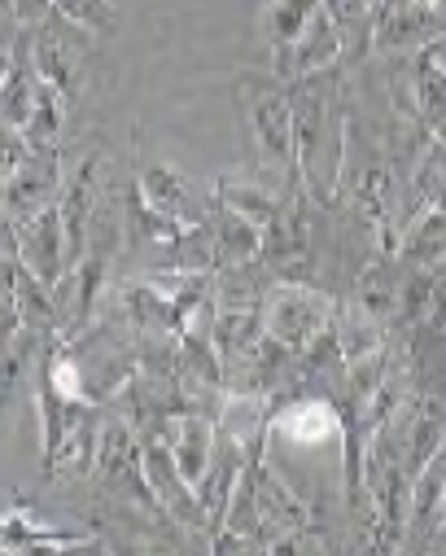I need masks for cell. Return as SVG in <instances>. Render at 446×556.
Returning a JSON list of instances; mask_svg holds the SVG:
<instances>
[{"label":"cell","instance_id":"obj_1","mask_svg":"<svg viewBox=\"0 0 446 556\" xmlns=\"http://www.w3.org/2000/svg\"><path fill=\"white\" fill-rule=\"evenodd\" d=\"M293 101V146H297V172H303L311 202H333L346 172V131L351 118L342 110V79L337 66L289 84Z\"/></svg>","mask_w":446,"mask_h":556},{"label":"cell","instance_id":"obj_2","mask_svg":"<svg viewBox=\"0 0 446 556\" xmlns=\"http://www.w3.org/2000/svg\"><path fill=\"white\" fill-rule=\"evenodd\" d=\"M241 92V114L250 127V146H254V163L258 176L271 193H289L303 185V172H297V146H293V101H289V84L284 79H263L250 75L237 84ZM307 189V185H303Z\"/></svg>","mask_w":446,"mask_h":556},{"label":"cell","instance_id":"obj_3","mask_svg":"<svg viewBox=\"0 0 446 556\" xmlns=\"http://www.w3.org/2000/svg\"><path fill=\"white\" fill-rule=\"evenodd\" d=\"M337 320V307L329 294H320L307 281H276L263 294V329L289 351H311Z\"/></svg>","mask_w":446,"mask_h":556},{"label":"cell","instance_id":"obj_4","mask_svg":"<svg viewBox=\"0 0 446 556\" xmlns=\"http://www.w3.org/2000/svg\"><path fill=\"white\" fill-rule=\"evenodd\" d=\"M62 154L58 146H31L27 159L5 172V224H27L62 202Z\"/></svg>","mask_w":446,"mask_h":556},{"label":"cell","instance_id":"obj_5","mask_svg":"<svg viewBox=\"0 0 446 556\" xmlns=\"http://www.w3.org/2000/svg\"><path fill=\"white\" fill-rule=\"evenodd\" d=\"M136 189L140 198L154 206L158 215H167L171 224L180 228H197V224H211L215 206H219V193L211 189H197L184 172L167 167V163H136Z\"/></svg>","mask_w":446,"mask_h":556},{"label":"cell","instance_id":"obj_6","mask_svg":"<svg viewBox=\"0 0 446 556\" xmlns=\"http://www.w3.org/2000/svg\"><path fill=\"white\" fill-rule=\"evenodd\" d=\"M10 241H14V250L23 254V263L40 276V281L53 294H62V281H71V271H75L66 224H62V206H49L27 224H10Z\"/></svg>","mask_w":446,"mask_h":556},{"label":"cell","instance_id":"obj_7","mask_svg":"<svg viewBox=\"0 0 446 556\" xmlns=\"http://www.w3.org/2000/svg\"><path fill=\"white\" fill-rule=\"evenodd\" d=\"M75 27L58 14H49L40 27H36V66L40 75L71 101L79 92V66H84V53L75 49Z\"/></svg>","mask_w":446,"mask_h":556},{"label":"cell","instance_id":"obj_8","mask_svg":"<svg viewBox=\"0 0 446 556\" xmlns=\"http://www.w3.org/2000/svg\"><path fill=\"white\" fill-rule=\"evenodd\" d=\"M411 105L429 131L446 123V36H433L420 45L411 66Z\"/></svg>","mask_w":446,"mask_h":556},{"label":"cell","instance_id":"obj_9","mask_svg":"<svg viewBox=\"0 0 446 556\" xmlns=\"http://www.w3.org/2000/svg\"><path fill=\"white\" fill-rule=\"evenodd\" d=\"M368 23H372V45L381 49L424 45L429 5L424 0H368Z\"/></svg>","mask_w":446,"mask_h":556},{"label":"cell","instance_id":"obj_10","mask_svg":"<svg viewBox=\"0 0 446 556\" xmlns=\"http://www.w3.org/2000/svg\"><path fill=\"white\" fill-rule=\"evenodd\" d=\"M211 228H215V271L245 267V263L263 258V224L245 219L241 211L219 202L215 215H211Z\"/></svg>","mask_w":446,"mask_h":556},{"label":"cell","instance_id":"obj_11","mask_svg":"<svg viewBox=\"0 0 446 556\" xmlns=\"http://www.w3.org/2000/svg\"><path fill=\"white\" fill-rule=\"evenodd\" d=\"M71 552V547H105L101 534H62L49 526H36L27 504H14L5 513V552Z\"/></svg>","mask_w":446,"mask_h":556},{"label":"cell","instance_id":"obj_12","mask_svg":"<svg viewBox=\"0 0 446 556\" xmlns=\"http://www.w3.org/2000/svg\"><path fill=\"white\" fill-rule=\"evenodd\" d=\"M320 10H324V0H267L263 14H258V27H263L271 53L293 49L307 36V27L320 18Z\"/></svg>","mask_w":446,"mask_h":556},{"label":"cell","instance_id":"obj_13","mask_svg":"<svg viewBox=\"0 0 446 556\" xmlns=\"http://www.w3.org/2000/svg\"><path fill=\"white\" fill-rule=\"evenodd\" d=\"M398 254L411 267H437L446 258V211H416L398 237Z\"/></svg>","mask_w":446,"mask_h":556},{"label":"cell","instance_id":"obj_14","mask_svg":"<svg viewBox=\"0 0 446 556\" xmlns=\"http://www.w3.org/2000/svg\"><path fill=\"white\" fill-rule=\"evenodd\" d=\"M446 211V141H433L424 146L420 154V167L411 172V211Z\"/></svg>","mask_w":446,"mask_h":556},{"label":"cell","instance_id":"obj_15","mask_svg":"<svg viewBox=\"0 0 446 556\" xmlns=\"http://www.w3.org/2000/svg\"><path fill=\"white\" fill-rule=\"evenodd\" d=\"M53 14L66 18L79 31H92V36H114L118 31L114 0H53Z\"/></svg>","mask_w":446,"mask_h":556},{"label":"cell","instance_id":"obj_16","mask_svg":"<svg viewBox=\"0 0 446 556\" xmlns=\"http://www.w3.org/2000/svg\"><path fill=\"white\" fill-rule=\"evenodd\" d=\"M62 123H66V97L44 79L40 84V101H36V114L27 123V146H58V136H62Z\"/></svg>","mask_w":446,"mask_h":556},{"label":"cell","instance_id":"obj_17","mask_svg":"<svg viewBox=\"0 0 446 556\" xmlns=\"http://www.w3.org/2000/svg\"><path fill=\"white\" fill-rule=\"evenodd\" d=\"M424 325L433 329H446V258L433 267V281H429V312H424Z\"/></svg>","mask_w":446,"mask_h":556},{"label":"cell","instance_id":"obj_18","mask_svg":"<svg viewBox=\"0 0 446 556\" xmlns=\"http://www.w3.org/2000/svg\"><path fill=\"white\" fill-rule=\"evenodd\" d=\"M53 14V0H10V18L18 27H40Z\"/></svg>","mask_w":446,"mask_h":556},{"label":"cell","instance_id":"obj_19","mask_svg":"<svg viewBox=\"0 0 446 556\" xmlns=\"http://www.w3.org/2000/svg\"><path fill=\"white\" fill-rule=\"evenodd\" d=\"M433 136H437V141H446V123H442V127H437V131H433Z\"/></svg>","mask_w":446,"mask_h":556}]
</instances>
